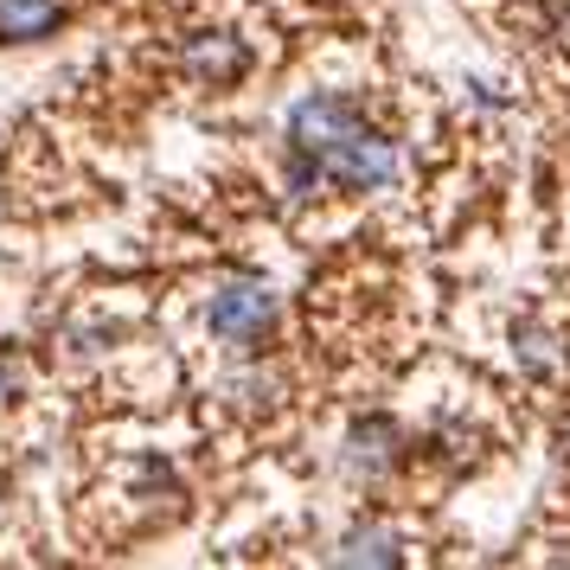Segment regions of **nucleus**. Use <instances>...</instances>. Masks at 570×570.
<instances>
[{
  "instance_id": "1",
  "label": "nucleus",
  "mask_w": 570,
  "mask_h": 570,
  "mask_svg": "<svg viewBox=\"0 0 570 570\" xmlns=\"http://www.w3.org/2000/svg\"><path fill=\"white\" fill-rule=\"evenodd\" d=\"M276 321H283V302L257 276H225L206 302V327L225 353H263L269 334H276Z\"/></svg>"
},
{
  "instance_id": "2",
  "label": "nucleus",
  "mask_w": 570,
  "mask_h": 570,
  "mask_svg": "<svg viewBox=\"0 0 570 570\" xmlns=\"http://www.w3.org/2000/svg\"><path fill=\"white\" fill-rule=\"evenodd\" d=\"M180 71L193 83L225 90V83H237L244 71H250V52H244V39H232V32H193V39L180 46Z\"/></svg>"
},
{
  "instance_id": "4",
  "label": "nucleus",
  "mask_w": 570,
  "mask_h": 570,
  "mask_svg": "<svg viewBox=\"0 0 570 570\" xmlns=\"http://www.w3.org/2000/svg\"><path fill=\"white\" fill-rule=\"evenodd\" d=\"M65 0H0V46H32L65 27Z\"/></svg>"
},
{
  "instance_id": "5",
  "label": "nucleus",
  "mask_w": 570,
  "mask_h": 570,
  "mask_svg": "<svg viewBox=\"0 0 570 570\" xmlns=\"http://www.w3.org/2000/svg\"><path fill=\"white\" fill-rule=\"evenodd\" d=\"M27 391V365L13 360V353H0V404H13Z\"/></svg>"
},
{
  "instance_id": "3",
  "label": "nucleus",
  "mask_w": 570,
  "mask_h": 570,
  "mask_svg": "<svg viewBox=\"0 0 570 570\" xmlns=\"http://www.w3.org/2000/svg\"><path fill=\"white\" fill-rule=\"evenodd\" d=\"M404 544H411V539H404L397 525H385V519H353L327 558H340V564H397V558H404Z\"/></svg>"
}]
</instances>
